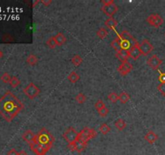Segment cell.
I'll use <instances>...</instances> for the list:
<instances>
[{"label": "cell", "mask_w": 165, "mask_h": 155, "mask_svg": "<svg viewBox=\"0 0 165 155\" xmlns=\"http://www.w3.org/2000/svg\"><path fill=\"white\" fill-rule=\"evenodd\" d=\"M24 107V103L12 92L7 91L0 98V115L7 122H11Z\"/></svg>", "instance_id": "6da1fadb"}, {"label": "cell", "mask_w": 165, "mask_h": 155, "mask_svg": "<svg viewBox=\"0 0 165 155\" xmlns=\"http://www.w3.org/2000/svg\"><path fill=\"white\" fill-rule=\"evenodd\" d=\"M54 141L55 139L53 136L47 129L43 128L39 132L38 134L35 136V139H34L33 142H36L38 144L41 145L43 147H45L48 149V151H49V149L52 148Z\"/></svg>", "instance_id": "7a4b0ae2"}, {"label": "cell", "mask_w": 165, "mask_h": 155, "mask_svg": "<svg viewBox=\"0 0 165 155\" xmlns=\"http://www.w3.org/2000/svg\"><path fill=\"white\" fill-rule=\"evenodd\" d=\"M97 136H98V133L96 130L85 127L80 133H78V138H77V141H78L87 145L89 141L92 140L93 138H96Z\"/></svg>", "instance_id": "3957f363"}, {"label": "cell", "mask_w": 165, "mask_h": 155, "mask_svg": "<svg viewBox=\"0 0 165 155\" xmlns=\"http://www.w3.org/2000/svg\"><path fill=\"white\" fill-rule=\"evenodd\" d=\"M24 93L27 97H28L31 99H33L40 93V90H39V87H37L34 83H31L27 86L26 87L24 88Z\"/></svg>", "instance_id": "277c9868"}, {"label": "cell", "mask_w": 165, "mask_h": 155, "mask_svg": "<svg viewBox=\"0 0 165 155\" xmlns=\"http://www.w3.org/2000/svg\"><path fill=\"white\" fill-rule=\"evenodd\" d=\"M63 138L64 139L68 142V144L73 143V142H75L77 140L78 133L76 131V129H74V128L70 127V128H69V129L64 133Z\"/></svg>", "instance_id": "5b68a950"}, {"label": "cell", "mask_w": 165, "mask_h": 155, "mask_svg": "<svg viewBox=\"0 0 165 155\" xmlns=\"http://www.w3.org/2000/svg\"><path fill=\"white\" fill-rule=\"evenodd\" d=\"M147 22L154 28L160 27L163 23V19L158 14H152L147 18Z\"/></svg>", "instance_id": "8992f818"}, {"label": "cell", "mask_w": 165, "mask_h": 155, "mask_svg": "<svg viewBox=\"0 0 165 155\" xmlns=\"http://www.w3.org/2000/svg\"><path fill=\"white\" fill-rule=\"evenodd\" d=\"M118 10V7L115 4L114 2L111 3V4L103 5L102 7V12H103L105 15H107V16H109V18L113 17V15H114L115 13H117Z\"/></svg>", "instance_id": "52a82bcc"}, {"label": "cell", "mask_w": 165, "mask_h": 155, "mask_svg": "<svg viewBox=\"0 0 165 155\" xmlns=\"http://www.w3.org/2000/svg\"><path fill=\"white\" fill-rule=\"evenodd\" d=\"M139 47H140V50H141L142 54L144 55V56H148L154 49V46L152 45V43L148 39L143 40L141 44L139 45Z\"/></svg>", "instance_id": "ba28073f"}, {"label": "cell", "mask_w": 165, "mask_h": 155, "mask_svg": "<svg viewBox=\"0 0 165 155\" xmlns=\"http://www.w3.org/2000/svg\"><path fill=\"white\" fill-rule=\"evenodd\" d=\"M147 63H148V66L152 68V70H158L159 67L163 63V60L160 59L157 55L154 54L148 58V60L147 61Z\"/></svg>", "instance_id": "9c48e42d"}, {"label": "cell", "mask_w": 165, "mask_h": 155, "mask_svg": "<svg viewBox=\"0 0 165 155\" xmlns=\"http://www.w3.org/2000/svg\"><path fill=\"white\" fill-rule=\"evenodd\" d=\"M31 150H32L36 155H46L48 153V149L43 147L41 145L38 144L36 142H32L29 145Z\"/></svg>", "instance_id": "30bf717a"}, {"label": "cell", "mask_w": 165, "mask_h": 155, "mask_svg": "<svg viewBox=\"0 0 165 155\" xmlns=\"http://www.w3.org/2000/svg\"><path fill=\"white\" fill-rule=\"evenodd\" d=\"M133 66L130 62L126 61V62H122L118 68V72L122 76H126V74H128L132 70Z\"/></svg>", "instance_id": "8fae6325"}, {"label": "cell", "mask_w": 165, "mask_h": 155, "mask_svg": "<svg viewBox=\"0 0 165 155\" xmlns=\"http://www.w3.org/2000/svg\"><path fill=\"white\" fill-rule=\"evenodd\" d=\"M129 54H130V57H131L133 60H137L138 58H139V57L142 55V52L141 50H140L139 42H137L135 45H133L130 48Z\"/></svg>", "instance_id": "7c38bea8"}, {"label": "cell", "mask_w": 165, "mask_h": 155, "mask_svg": "<svg viewBox=\"0 0 165 155\" xmlns=\"http://www.w3.org/2000/svg\"><path fill=\"white\" fill-rule=\"evenodd\" d=\"M35 134L33 133L32 130L30 129H28L27 131L24 132L22 135V138H23V140L24 141H26L28 144L30 145L31 143H32L34 141V139H35Z\"/></svg>", "instance_id": "4fadbf2b"}, {"label": "cell", "mask_w": 165, "mask_h": 155, "mask_svg": "<svg viewBox=\"0 0 165 155\" xmlns=\"http://www.w3.org/2000/svg\"><path fill=\"white\" fill-rule=\"evenodd\" d=\"M116 57L120 61L122 62H126L127 61L128 58L130 57V54H129V50H119L116 52L115 54Z\"/></svg>", "instance_id": "5bb4252c"}, {"label": "cell", "mask_w": 165, "mask_h": 155, "mask_svg": "<svg viewBox=\"0 0 165 155\" xmlns=\"http://www.w3.org/2000/svg\"><path fill=\"white\" fill-rule=\"evenodd\" d=\"M158 135H157L156 133H154L153 131L150 130V131L148 132L147 134L144 137V139H145L146 141H148L149 144H154L155 142L156 141L158 140Z\"/></svg>", "instance_id": "9a60e30c"}, {"label": "cell", "mask_w": 165, "mask_h": 155, "mask_svg": "<svg viewBox=\"0 0 165 155\" xmlns=\"http://www.w3.org/2000/svg\"><path fill=\"white\" fill-rule=\"evenodd\" d=\"M118 21L114 20L113 17L108 18L106 21H105V26L107 27V29L110 30H115L116 27L118 26Z\"/></svg>", "instance_id": "2e32d148"}, {"label": "cell", "mask_w": 165, "mask_h": 155, "mask_svg": "<svg viewBox=\"0 0 165 155\" xmlns=\"http://www.w3.org/2000/svg\"><path fill=\"white\" fill-rule=\"evenodd\" d=\"M54 37H55V40H56V41H57V45H59V46L63 45L65 44L66 41H67L66 37H65V36L62 33H57V35L54 36Z\"/></svg>", "instance_id": "e0dca14e"}, {"label": "cell", "mask_w": 165, "mask_h": 155, "mask_svg": "<svg viewBox=\"0 0 165 155\" xmlns=\"http://www.w3.org/2000/svg\"><path fill=\"white\" fill-rule=\"evenodd\" d=\"M68 79H69L72 83H76L77 82L79 81V79H80V75H79L77 72H75V71H72V72L69 74Z\"/></svg>", "instance_id": "ac0fdd59"}, {"label": "cell", "mask_w": 165, "mask_h": 155, "mask_svg": "<svg viewBox=\"0 0 165 155\" xmlns=\"http://www.w3.org/2000/svg\"><path fill=\"white\" fill-rule=\"evenodd\" d=\"M114 126L116 127L119 131H122V130H123L126 127V123L125 122V120H122V119H118V120L114 123Z\"/></svg>", "instance_id": "d6986e66"}, {"label": "cell", "mask_w": 165, "mask_h": 155, "mask_svg": "<svg viewBox=\"0 0 165 155\" xmlns=\"http://www.w3.org/2000/svg\"><path fill=\"white\" fill-rule=\"evenodd\" d=\"M37 62H38V57L36 55L31 54L27 57V63L30 66H35Z\"/></svg>", "instance_id": "ffe728a7"}, {"label": "cell", "mask_w": 165, "mask_h": 155, "mask_svg": "<svg viewBox=\"0 0 165 155\" xmlns=\"http://www.w3.org/2000/svg\"><path fill=\"white\" fill-rule=\"evenodd\" d=\"M108 33V31L105 29V28H100V29L98 30V32H97V36H98L100 39L103 40L107 37Z\"/></svg>", "instance_id": "44dd1931"}, {"label": "cell", "mask_w": 165, "mask_h": 155, "mask_svg": "<svg viewBox=\"0 0 165 155\" xmlns=\"http://www.w3.org/2000/svg\"><path fill=\"white\" fill-rule=\"evenodd\" d=\"M119 100L122 103H126L130 100V95H129L126 92L122 91V93L119 95Z\"/></svg>", "instance_id": "7402d4cb"}, {"label": "cell", "mask_w": 165, "mask_h": 155, "mask_svg": "<svg viewBox=\"0 0 165 155\" xmlns=\"http://www.w3.org/2000/svg\"><path fill=\"white\" fill-rule=\"evenodd\" d=\"M46 44L48 46V48H52V49L56 48L57 45V41H56V40H55L54 37H51L49 39H48V41L46 42Z\"/></svg>", "instance_id": "603a6c76"}, {"label": "cell", "mask_w": 165, "mask_h": 155, "mask_svg": "<svg viewBox=\"0 0 165 155\" xmlns=\"http://www.w3.org/2000/svg\"><path fill=\"white\" fill-rule=\"evenodd\" d=\"M99 130H100V132L102 133V134L107 135V133H109L110 132H111V127L109 126L107 124L104 123V124H102V125H101L100 128H99Z\"/></svg>", "instance_id": "cb8c5ba5"}, {"label": "cell", "mask_w": 165, "mask_h": 155, "mask_svg": "<svg viewBox=\"0 0 165 155\" xmlns=\"http://www.w3.org/2000/svg\"><path fill=\"white\" fill-rule=\"evenodd\" d=\"M74 144H75V146H76V151L78 152V153L82 152L85 149V147H86V145L83 144V143L78 141H76L74 142Z\"/></svg>", "instance_id": "d4e9b609"}, {"label": "cell", "mask_w": 165, "mask_h": 155, "mask_svg": "<svg viewBox=\"0 0 165 155\" xmlns=\"http://www.w3.org/2000/svg\"><path fill=\"white\" fill-rule=\"evenodd\" d=\"M108 99L114 103H117L118 101L119 100V95L115 92H112L108 95Z\"/></svg>", "instance_id": "484cf974"}, {"label": "cell", "mask_w": 165, "mask_h": 155, "mask_svg": "<svg viewBox=\"0 0 165 155\" xmlns=\"http://www.w3.org/2000/svg\"><path fill=\"white\" fill-rule=\"evenodd\" d=\"M72 62L75 66H79L82 62V57L80 55H75L72 58Z\"/></svg>", "instance_id": "4316f807"}, {"label": "cell", "mask_w": 165, "mask_h": 155, "mask_svg": "<svg viewBox=\"0 0 165 155\" xmlns=\"http://www.w3.org/2000/svg\"><path fill=\"white\" fill-rule=\"evenodd\" d=\"M10 86H11L12 88H16L18 87V86L20 84V79H18L17 77H11V82H10Z\"/></svg>", "instance_id": "83f0119b"}, {"label": "cell", "mask_w": 165, "mask_h": 155, "mask_svg": "<svg viewBox=\"0 0 165 155\" xmlns=\"http://www.w3.org/2000/svg\"><path fill=\"white\" fill-rule=\"evenodd\" d=\"M75 99L78 103L81 104V103H84L86 101V96L83 93H79L78 95H77L76 97H75Z\"/></svg>", "instance_id": "f1b7e54d"}, {"label": "cell", "mask_w": 165, "mask_h": 155, "mask_svg": "<svg viewBox=\"0 0 165 155\" xmlns=\"http://www.w3.org/2000/svg\"><path fill=\"white\" fill-rule=\"evenodd\" d=\"M11 79V75H10V74H9L7 72L3 73L2 76H1V80H2V83H10Z\"/></svg>", "instance_id": "f546056e"}, {"label": "cell", "mask_w": 165, "mask_h": 155, "mask_svg": "<svg viewBox=\"0 0 165 155\" xmlns=\"http://www.w3.org/2000/svg\"><path fill=\"white\" fill-rule=\"evenodd\" d=\"M111 47L114 49L116 52H118V51L121 50V48H120V45H119V42H118V41L116 38H114V41L112 42H111Z\"/></svg>", "instance_id": "4dcf8cb0"}, {"label": "cell", "mask_w": 165, "mask_h": 155, "mask_svg": "<svg viewBox=\"0 0 165 155\" xmlns=\"http://www.w3.org/2000/svg\"><path fill=\"white\" fill-rule=\"evenodd\" d=\"M105 107H106V104H105L104 102L102 100H101V99H98V100L96 102L95 108L98 110V111H100V110L102 109V108H104Z\"/></svg>", "instance_id": "1f68e13d"}, {"label": "cell", "mask_w": 165, "mask_h": 155, "mask_svg": "<svg viewBox=\"0 0 165 155\" xmlns=\"http://www.w3.org/2000/svg\"><path fill=\"white\" fill-rule=\"evenodd\" d=\"M2 41L3 42H5V43H10V42L13 41L14 39L11 35H9V34H4V35L2 37Z\"/></svg>", "instance_id": "d6a6232c"}, {"label": "cell", "mask_w": 165, "mask_h": 155, "mask_svg": "<svg viewBox=\"0 0 165 155\" xmlns=\"http://www.w3.org/2000/svg\"><path fill=\"white\" fill-rule=\"evenodd\" d=\"M157 89L161 95L165 97V83H160L157 87Z\"/></svg>", "instance_id": "836d02e7"}, {"label": "cell", "mask_w": 165, "mask_h": 155, "mask_svg": "<svg viewBox=\"0 0 165 155\" xmlns=\"http://www.w3.org/2000/svg\"><path fill=\"white\" fill-rule=\"evenodd\" d=\"M108 113H109V109L107 107H105L104 108H102V109H101L100 111H98L99 116H102V117H106V116L108 115Z\"/></svg>", "instance_id": "e575fe53"}, {"label": "cell", "mask_w": 165, "mask_h": 155, "mask_svg": "<svg viewBox=\"0 0 165 155\" xmlns=\"http://www.w3.org/2000/svg\"><path fill=\"white\" fill-rule=\"evenodd\" d=\"M159 81L160 82V83H165V73L159 71Z\"/></svg>", "instance_id": "d590c367"}, {"label": "cell", "mask_w": 165, "mask_h": 155, "mask_svg": "<svg viewBox=\"0 0 165 155\" xmlns=\"http://www.w3.org/2000/svg\"><path fill=\"white\" fill-rule=\"evenodd\" d=\"M68 149H69L70 151H72V152L76 151V146H75L74 142L73 143H70V144H68Z\"/></svg>", "instance_id": "8d00e7d4"}, {"label": "cell", "mask_w": 165, "mask_h": 155, "mask_svg": "<svg viewBox=\"0 0 165 155\" xmlns=\"http://www.w3.org/2000/svg\"><path fill=\"white\" fill-rule=\"evenodd\" d=\"M7 155H19V152H17L15 149H11V150H9V152L7 153Z\"/></svg>", "instance_id": "74e56055"}, {"label": "cell", "mask_w": 165, "mask_h": 155, "mask_svg": "<svg viewBox=\"0 0 165 155\" xmlns=\"http://www.w3.org/2000/svg\"><path fill=\"white\" fill-rule=\"evenodd\" d=\"M40 2H41L44 6H46V7H48V6L52 3V1H51V0H42Z\"/></svg>", "instance_id": "f35d334b"}, {"label": "cell", "mask_w": 165, "mask_h": 155, "mask_svg": "<svg viewBox=\"0 0 165 155\" xmlns=\"http://www.w3.org/2000/svg\"><path fill=\"white\" fill-rule=\"evenodd\" d=\"M114 0H102V3L103 5H107V4H111V3H113Z\"/></svg>", "instance_id": "ab89813d"}, {"label": "cell", "mask_w": 165, "mask_h": 155, "mask_svg": "<svg viewBox=\"0 0 165 155\" xmlns=\"http://www.w3.org/2000/svg\"><path fill=\"white\" fill-rule=\"evenodd\" d=\"M19 155H28L25 150H21L19 152Z\"/></svg>", "instance_id": "60d3db41"}, {"label": "cell", "mask_w": 165, "mask_h": 155, "mask_svg": "<svg viewBox=\"0 0 165 155\" xmlns=\"http://www.w3.org/2000/svg\"><path fill=\"white\" fill-rule=\"evenodd\" d=\"M2 56H3V53H2V50H1V49H0V59H1V58H2Z\"/></svg>", "instance_id": "b9f144b4"}, {"label": "cell", "mask_w": 165, "mask_h": 155, "mask_svg": "<svg viewBox=\"0 0 165 155\" xmlns=\"http://www.w3.org/2000/svg\"><path fill=\"white\" fill-rule=\"evenodd\" d=\"M164 37H165V33H164Z\"/></svg>", "instance_id": "7bdbcfd3"}]
</instances>
